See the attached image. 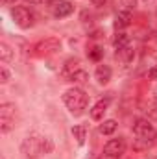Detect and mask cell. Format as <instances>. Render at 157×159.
Instances as JSON below:
<instances>
[{
	"instance_id": "obj_20",
	"label": "cell",
	"mask_w": 157,
	"mask_h": 159,
	"mask_svg": "<svg viewBox=\"0 0 157 159\" xmlns=\"http://www.w3.org/2000/svg\"><path fill=\"white\" fill-rule=\"evenodd\" d=\"M89 57H91L92 61H100V59L104 57V50H102L100 46H92V48L89 50Z\"/></svg>"
},
{
	"instance_id": "obj_16",
	"label": "cell",
	"mask_w": 157,
	"mask_h": 159,
	"mask_svg": "<svg viewBox=\"0 0 157 159\" xmlns=\"http://www.w3.org/2000/svg\"><path fill=\"white\" fill-rule=\"evenodd\" d=\"M117 120L109 119V120H104V124H100V133L102 135H113L117 131Z\"/></svg>"
},
{
	"instance_id": "obj_29",
	"label": "cell",
	"mask_w": 157,
	"mask_h": 159,
	"mask_svg": "<svg viewBox=\"0 0 157 159\" xmlns=\"http://www.w3.org/2000/svg\"><path fill=\"white\" fill-rule=\"evenodd\" d=\"M144 2H148V0H144Z\"/></svg>"
},
{
	"instance_id": "obj_12",
	"label": "cell",
	"mask_w": 157,
	"mask_h": 159,
	"mask_svg": "<svg viewBox=\"0 0 157 159\" xmlns=\"http://www.w3.org/2000/svg\"><path fill=\"white\" fill-rule=\"evenodd\" d=\"M17 117V106L11 104V102H4L0 106V119H11L15 120Z\"/></svg>"
},
{
	"instance_id": "obj_18",
	"label": "cell",
	"mask_w": 157,
	"mask_h": 159,
	"mask_svg": "<svg viewBox=\"0 0 157 159\" xmlns=\"http://www.w3.org/2000/svg\"><path fill=\"white\" fill-rule=\"evenodd\" d=\"M70 81H74V83H78V85H83V83H87L89 81V74H87V70H83V69H79L78 72L70 78Z\"/></svg>"
},
{
	"instance_id": "obj_30",
	"label": "cell",
	"mask_w": 157,
	"mask_h": 159,
	"mask_svg": "<svg viewBox=\"0 0 157 159\" xmlns=\"http://www.w3.org/2000/svg\"><path fill=\"white\" fill-rule=\"evenodd\" d=\"M155 15H157V11H155Z\"/></svg>"
},
{
	"instance_id": "obj_4",
	"label": "cell",
	"mask_w": 157,
	"mask_h": 159,
	"mask_svg": "<svg viewBox=\"0 0 157 159\" xmlns=\"http://www.w3.org/2000/svg\"><path fill=\"white\" fill-rule=\"evenodd\" d=\"M11 17H13V20H15V24L19 26V28H32L34 26V13L28 9V7H24V6H17V7H13L11 9Z\"/></svg>"
},
{
	"instance_id": "obj_3",
	"label": "cell",
	"mask_w": 157,
	"mask_h": 159,
	"mask_svg": "<svg viewBox=\"0 0 157 159\" xmlns=\"http://www.w3.org/2000/svg\"><path fill=\"white\" fill-rule=\"evenodd\" d=\"M133 133H135L137 141H141V143H144V144H148V146L155 141V137H157V131H155V128H154V124L146 119H137L135 120V124H133Z\"/></svg>"
},
{
	"instance_id": "obj_5",
	"label": "cell",
	"mask_w": 157,
	"mask_h": 159,
	"mask_svg": "<svg viewBox=\"0 0 157 159\" xmlns=\"http://www.w3.org/2000/svg\"><path fill=\"white\" fill-rule=\"evenodd\" d=\"M126 148H128L126 139H124V137H117V139H111V141L105 143L104 154L109 156V157H117L118 159V157H122V156L126 154Z\"/></svg>"
},
{
	"instance_id": "obj_9",
	"label": "cell",
	"mask_w": 157,
	"mask_h": 159,
	"mask_svg": "<svg viewBox=\"0 0 157 159\" xmlns=\"http://www.w3.org/2000/svg\"><path fill=\"white\" fill-rule=\"evenodd\" d=\"M109 98H102V100H98L94 106H92V109H91V119L92 120H102L104 119V115H105V111H107V107H109Z\"/></svg>"
},
{
	"instance_id": "obj_27",
	"label": "cell",
	"mask_w": 157,
	"mask_h": 159,
	"mask_svg": "<svg viewBox=\"0 0 157 159\" xmlns=\"http://www.w3.org/2000/svg\"><path fill=\"white\" fill-rule=\"evenodd\" d=\"M26 2H28V4H41L43 0H26Z\"/></svg>"
},
{
	"instance_id": "obj_25",
	"label": "cell",
	"mask_w": 157,
	"mask_h": 159,
	"mask_svg": "<svg viewBox=\"0 0 157 159\" xmlns=\"http://www.w3.org/2000/svg\"><path fill=\"white\" fill-rule=\"evenodd\" d=\"M91 2H92L94 6H104V4H105L107 0H91Z\"/></svg>"
},
{
	"instance_id": "obj_10",
	"label": "cell",
	"mask_w": 157,
	"mask_h": 159,
	"mask_svg": "<svg viewBox=\"0 0 157 159\" xmlns=\"http://www.w3.org/2000/svg\"><path fill=\"white\" fill-rule=\"evenodd\" d=\"M94 76H96V80H98V83L105 85V83H109V81H111L113 70H111V67H109V65H98V67H96Z\"/></svg>"
},
{
	"instance_id": "obj_21",
	"label": "cell",
	"mask_w": 157,
	"mask_h": 159,
	"mask_svg": "<svg viewBox=\"0 0 157 159\" xmlns=\"http://www.w3.org/2000/svg\"><path fill=\"white\" fill-rule=\"evenodd\" d=\"M52 150H54V141L50 137H44V141H43V156L52 154Z\"/></svg>"
},
{
	"instance_id": "obj_19",
	"label": "cell",
	"mask_w": 157,
	"mask_h": 159,
	"mask_svg": "<svg viewBox=\"0 0 157 159\" xmlns=\"http://www.w3.org/2000/svg\"><path fill=\"white\" fill-rule=\"evenodd\" d=\"M15 128V120L11 119H0V131L2 133H9Z\"/></svg>"
},
{
	"instance_id": "obj_7",
	"label": "cell",
	"mask_w": 157,
	"mask_h": 159,
	"mask_svg": "<svg viewBox=\"0 0 157 159\" xmlns=\"http://www.w3.org/2000/svg\"><path fill=\"white\" fill-rule=\"evenodd\" d=\"M34 56H48V54H54L59 50V41L57 39H46V41H41L39 44L34 48Z\"/></svg>"
},
{
	"instance_id": "obj_15",
	"label": "cell",
	"mask_w": 157,
	"mask_h": 159,
	"mask_svg": "<svg viewBox=\"0 0 157 159\" xmlns=\"http://www.w3.org/2000/svg\"><path fill=\"white\" fill-rule=\"evenodd\" d=\"M72 135H74V139L78 141L79 146H83V144H85V139H87V126H85V124L74 126V128H72Z\"/></svg>"
},
{
	"instance_id": "obj_24",
	"label": "cell",
	"mask_w": 157,
	"mask_h": 159,
	"mask_svg": "<svg viewBox=\"0 0 157 159\" xmlns=\"http://www.w3.org/2000/svg\"><path fill=\"white\" fill-rule=\"evenodd\" d=\"M148 80H157V65H154V67L148 70Z\"/></svg>"
},
{
	"instance_id": "obj_1",
	"label": "cell",
	"mask_w": 157,
	"mask_h": 159,
	"mask_svg": "<svg viewBox=\"0 0 157 159\" xmlns=\"http://www.w3.org/2000/svg\"><path fill=\"white\" fill-rule=\"evenodd\" d=\"M63 102L67 106V109L72 113V115H81L85 109H87V104H89V96L83 89L79 87H72L69 91H65L63 94Z\"/></svg>"
},
{
	"instance_id": "obj_6",
	"label": "cell",
	"mask_w": 157,
	"mask_h": 159,
	"mask_svg": "<svg viewBox=\"0 0 157 159\" xmlns=\"http://www.w3.org/2000/svg\"><path fill=\"white\" fill-rule=\"evenodd\" d=\"M50 11H52V15L56 19H65V17L72 15L74 6L69 0H52L50 2Z\"/></svg>"
},
{
	"instance_id": "obj_11",
	"label": "cell",
	"mask_w": 157,
	"mask_h": 159,
	"mask_svg": "<svg viewBox=\"0 0 157 159\" xmlns=\"http://www.w3.org/2000/svg\"><path fill=\"white\" fill-rule=\"evenodd\" d=\"M129 24H131V11H126V9L118 11L115 17V28L122 30V28H128Z\"/></svg>"
},
{
	"instance_id": "obj_26",
	"label": "cell",
	"mask_w": 157,
	"mask_h": 159,
	"mask_svg": "<svg viewBox=\"0 0 157 159\" xmlns=\"http://www.w3.org/2000/svg\"><path fill=\"white\" fill-rule=\"evenodd\" d=\"M2 2H4V4H7V6H11V4H15L17 0H2Z\"/></svg>"
},
{
	"instance_id": "obj_22",
	"label": "cell",
	"mask_w": 157,
	"mask_h": 159,
	"mask_svg": "<svg viewBox=\"0 0 157 159\" xmlns=\"http://www.w3.org/2000/svg\"><path fill=\"white\" fill-rule=\"evenodd\" d=\"M9 78H11L9 70H7L6 67H0V81H2V83H7V81H9Z\"/></svg>"
},
{
	"instance_id": "obj_8",
	"label": "cell",
	"mask_w": 157,
	"mask_h": 159,
	"mask_svg": "<svg viewBox=\"0 0 157 159\" xmlns=\"http://www.w3.org/2000/svg\"><path fill=\"white\" fill-rule=\"evenodd\" d=\"M79 69H81V61H79L78 57H70V59L65 61V65H63V69H61V76L67 78V80H70Z\"/></svg>"
},
{
	"instance_id": "obj_14",
	"label": "cell",
	"mask_w": 157,
	"mask_h": 159,
	"mask_svg": "<svg viewBox=\"0 0 157 159\" xmlns=\"http://www.w3.org/2000/svg\"><path fill=\"white\" fill-rule=\"evenodd\" d=\"M117 57L122 63H129V61H133V57H135V50L131 48V44H128V46H124L122 50H117Z\"/></svg>"
},
{
	"instance_id": "obj_13",
	"label": "cell",
	"mask_w": 157,
	"mask_h": 159,
	"mask_svg": "<svg viewBox=\"0 0 157 159\" xmlns=\"http://www.w3.org/2000/svg\"><path fill=\"white\" fill-rule=\"evenodd\" d=\"M0 59L4 63H11L15 59V52L7 43H0Z\"/></svg>"
},
{
	"instance_id": "obj_23",
	"label": "cell",
	"mask_w": 157,
	"mask_h": 159,
	"mask_svg": "<svg viewBox=\"0 0 157 159\" xmlns=\"http://www.w3.org/2000/svg\"><path fill=\"white\" fill-rule=\"evenodd\" d=\"M120 4L124 6L126 11H131V9L135 7V0H120Z\"/></svg>"
},
{
	"instance_id": "obj_28",
	"label": "cell",
	"mask_w": 157,
	"mask_h": 159,
	"mask_svg": "<svg viewBox=\"0 0 157 159\" xmlns=\"http://www.w3.org/2000/svg\"><path fill=\"white\" fill-rule=\"evenodd\" d=\"M100 159H117V157H109V156H105V154H104V156H102Z\"/></svg>"
},
{
	"instance_id": "obj_2",
	"label": "cell",
	"mask_w": 157,
	"mask_h": 159,
	"mask_svg": "<svg viewBox=\"0 0 157 159\" xmlns=\"http://www.w3.org/2000/svg\"><path fill=\"white\" fill-rule=\"evenodd\" d=\"M43 141H44V135H41V133H30L24 141H22V144H20V152L24 154V157L26 159H37L43 156Z\"/></svg>"
},
{
	"instance_id": "obj_17",
	"label": "cell",
	"mask_w": 157,
	"mask_h": 159,
	"mask_svg": "<svg viewBox=\"0 0 157 159\" xmlns=\"http://www.w3.org/2000/svg\"><path fill=\"white\" fill-rule=\"evenodd\" d=\"M113 44H115V48H117V50H122L124 46H128V44H129V37H128L126 34H122V32H120V34H117V35H115Z\"/></svg>"
}]
</instances>
